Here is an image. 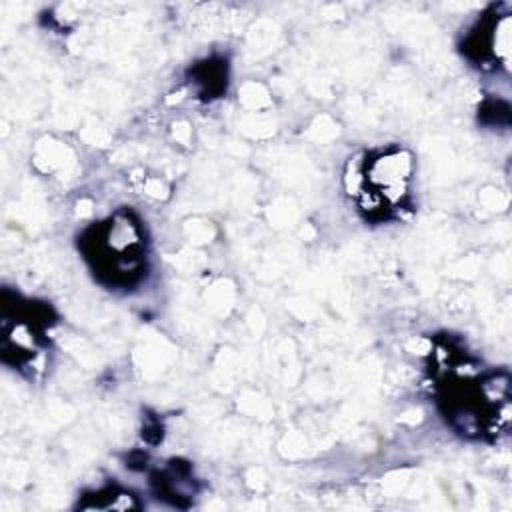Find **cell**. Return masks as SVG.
Wrapping results in <instances>:
<instances>
[{
	"label": "cell",
	"mask_w": 512,
	"mask_h": 512,
	"mask_svg": "<svg viewBox=\"0 0 512 512\" xmlns=\"http://www.w3.org/2000/svg\"><path fill=\"white\" fill-rule=\"evenodd\" d=\"M84 250L94 270L110 284H130L142 270V236L128 214L94 226L84 236Z\"/></svg>",
	"instance_id": "obj_1"
},
{
	"label": "cell",
	"mask_w": 512,
	"mask_h": 512,
	"mask_svg": "<svg viewBox=\"0 0 512 512\" xmlns=\"http://www.w3.org/2000/svg\"><path fill=\"white\" fill-rule=\"evenodd\" d=\"M410 174V160L402 152L380 154L368 168L366 186L376 206H390L406 194V182Z\"/></svg>",
	"instance_id": "obj_2"
}]
</instances>
